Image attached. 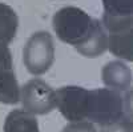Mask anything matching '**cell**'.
Listing matches in <instances>:
<instances>
[{
  "label": "cell",
  "mask_w": 133,
  "mask_h": 132,
  "mask_svg": "<svg viewBox=\"0 0 133 132\" xmlns=\"http://www.w3.org/2000/svg\"><path fill=\"white\" fill-rule=\"evenodd\" d=\"M57 108L61 115L71 123L87 119L88 90L77 85L61 87L56 91Z\"/></svg>",
  "instance_id": "obj_5"
},
{
  "label": "cell",
  "mask_w": 133,
  "mask_h": 132,
  "mask_svg": "<svg viewBox=\"0 0 133 132\" xmlns=\"http://www.w3.org/2000/svg\"><path fill=\"white\" fill-rule=\"evenodd\" d=\"M103 81L104 84L120 92H129L132 85V72L127 64L120 60L110 61L103 68Z\"/></svg>",
  "instance_id": "obj_8"
},
{
  "label": "cell",
  "mask_w": 133,
  "mask_h": 132,
  "mask_svg": "<svg viewBox=\"0 0 133 132\" xmlns=\"http://www.w3.org/2000/svg\"><path fill=\"white\" fill-rule=\"evenodd\" d=\"M104 15L101 24L109 34L132 31L133 0H103Z\"/></svg>",
  "instance_id": "obj_6"
},
{
  "label": "cell",
  "mask_w": 133,
  "mask_h": 132,
  "mask_svg": "<svg viewBox=\"0 0 133 132\" xmlns=\"http://www.w3.org/2000/svg\"><path fill=\"white\" fill-rule=\"evenodd\" d=\"M130 99V91L120 92L110 88H96L88 91L85 120L104 127L132 116Z\"/></svg>",
  "instance_id": "obj_1"
},
{
  "label": "cell",
  "mask_w": 133,
  "mask_h": 132,
  "mask_svg": "<svg viewBox=\"0 0 133 132\" xmlns=\"http://www.w3.org/2000/svg\"><path fill=\"white\" fill-rule=\"evenodd\" d=\"M24 64L32 75L45 73L55 61L52 36L45 31L35 32L25 43L23 51Z\"/></svg>",
  "instance_id": "obj_3"
},
{
  "label": "cell",
  "mask_w": 133,
  "mask_h": 132,
  "mask_svg": "<svg viewBox=\"0 0 133 132\" xmlns=\"http://www.w3.org/2000/svg\"><path fill=\"white\" fill-rule=\"evenodd\" d=\"M63 132H97V129L93 125V123H89V122H87V120H83V122L69 123L68 125L64 127Z\"/></svg>",
  "instance_id": "obj_13"
},
{
  "label": "cell",
  "mask_w": 133,
  "mask_h": 132,
  "mask_svg": "<svg viewBox=\"0 0 133 132\" xmlns=\"http://www.w3.org/2000/svg\"><path fill=\"white\" fill-rule=\"evenodd\" d=\"M20 100L31 115H45L57 107L56 91L41 79H32L21 87Z\"/></svg>",
  "instance_id": "obj_4"
},
{
  "label": "cell",
  "mask_w": 133,
  "mask_h": 132,
  "mask_svg": "<svg viewBox=\"0 0 133 132\" xmlns=\"http://www.w3.org/2000/svg\"><path fill=\"white\" fill-rule=\"evenodd\" d=\"M132 129H133L132 128V116L124 117L113 124L98 128L100 132H132Z\"/></svg>",
  "instance_id": "obj_12"
},
{
  "label": "cell",
  "mask_w": 133,
  "mask_h": 132,
  "mask_svg": "<svg viewBox=\"0 0 133 132\" xmlns=\"http://www.w3.org/2000/svg\"><path fill=\"white\" fill-rule=\"evenodd\" d=\"M100 26V20L91 17L83 9L76 7L61 8L53 16V29L57 37L73 46L76 49L81 48Z\"/></svg>",
  "instance_id": "obj_2"
},
{
  "label": "cell",
  "mask_w": 133,
  "mask_h": 132,
  "mask_svg": "<svg viewBox=\"0 0 133 132\" xmlns=\"http://www.w3.org/2000/svg\"><path fill=\"white\" fill-rule=\"evenodd\" d=\"M19 19L8 4L0 3V44H9L17 32Z\"/></svg>",
  "instance_id": "obj_10"
},
{
  "label": "cell",
  "mask_w": 133,
  "mask_h": 132,
  "mask_svg": "<svg viewBox=\"0 0 133 132\" xmlns=\"http://www.w3.org/2000/svg\"><path fill=\"white\" fill-rule=\"evenodd\" d=\"M4 132H39V124L33 115L23 109H14L4 122Z\"/></svg>",
  "instance_id": "obj_9"
},
{
  "label": "cell",
  "mask_w": 133,
  "mask_h": 132,
  "mask_svg": "<svg viewBox=\"0 0 133 132\" xmlns=\"http://www.w3.org/2000/svg\"><path fill=\"white\" fill-rule=\"evenodd\" d=\"M108 48L115 56L125 59L128 61L133 60L132 49V31L109 34L108 36Z\"/></svg>",
  "instance_id": "obj_11"
},
{
  "label": "cell",
  "mask_w": 133,
  "mask_h": 132,
  "mask_svg": "<svg viewBox=\"0 0 133 132\" xmlns=\"http://www.w3.org/2000/svg\"><path fill=\"white\" fill-rule=\"evenodd\" d=\"M20 100V88L12 65V55L7 46L0 44V103L16 104Z\"/></svg>",
  "instance_id": "obj_7"
}]
</instances>
